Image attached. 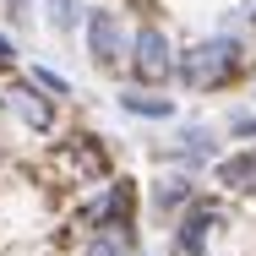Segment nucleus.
<instances>
[{"label": "nucleus", "instance_id": "1", "mask_svg": "<svg viewBox=\"0 0 256 256\" xmlns=\"http://www.w3.org/2000/svg\"><path fill=\"white\" fill-rule=\"evenodd\" d=\"M246 66H251L246 38H234V33H212V38H202V44L180 50L174 76H180V88H191V93H212V88L234 82Z\"/></svg>", "mask_w": 256, "mask_h": 256}, {"label": "nucleus", "instance_id": "2", "mask_svg": "<svg viewBox=\"0 0 256 256\" xmlns=\"http://www.w3.org/2000/svg\"><path fill=\"white\" fill-rule=\"evenodd\" d=\"M82 38H88V54H93L98 71H120V66H131V28L120 22L114 6H93V11L82 16Z\"/></svg>", "mask_w": 256, "mask_h": 256}, {"label": "nucleus", "instance_id": "3", "mask_svg": "<svg viewBox=\"0 0 256 256\" xmlns=\"http://www.w3.org/2000/svg\"><path fill=\"white\" fill-rule=\"evenodd\" d=\"M174 60H180V50L169 44V33H164L158 22H148V28L131 33V76H142V82H169V76H174Z\"/></svg>", "mask_w": 256, "mask_h": 256}, {"label": "nucleus", "instance_id": "4", "mask_svg": "<svg viewBox=\"0 0 256 256\" xmlns=\"http://www.w3.org/2000/svg\"><path fill=\"white\" fill-rule=\"evenodd\" d=\"M218 224H224V207L196 196V202L180 212V229H174V256H207L212 234H218Z\"/></svg>", "mask_w": 256, "mask_h": 256}, {"label": "nucleus", "instance_id": "5", "mask_svg": "<svg viewBox=\"0 0 256 256\" xmlns=\"http://www.w3.org/2000/svg\"><path fill=\"white\" fill-rule=\"evenodd\" d=\"M0 98H6V109H11V114H16L28 131H54V98L44 93V88H38V82H33V76L11 82Z\"/></svg>", "mask_w": 256, "mask_h": 256}, {"label": "nucleus", "instance_id": "6", "mask_svg": "<svg viewBox=\"0 0 256 256\" xmlns=\"http://www.w3.org/2000/svg\"><path fill=\"white\" fill-rule=\"evenodd\" d=\"M164 164H180V169H207V164H218V136H212V126H186L169 148H158Z\"/></svg>", "mask_w": 256, "mask_h": 256}, {"label": "nucleus", "instance_id": "7", "mask_svg": "<svg viewBox=\"0 0 256 256\" xmlns=\"http://www.w3.org/2000/svg\"><path fill=\"white\" fill-rule=\"evenodd\" d=\"M148 202H153L158 212H186V207L196 202V174H191V169L158 174L153 186H148Z\"/></svg>", "mask_w": 256, "mask_h": 256}, {"label": "nucleus", "instance_id": "8", "mask_svg": "<svg viewBox=\"0 0 256 256\" xmlns=\"http://www.w3.org/2000/svg\"><path fill=\"white\" fill-rule=\"evenodd\" d=\"M212 174H218V186H224V191H234V196L256 191V142H246L240 153H229V158H218V164H212Z\"/></svg>", "mask_w": 256, "mask_h": 256}, {"label": "nucleus", "instance_id": "9", "mask_svg": "<svg viewBox=\"0 0 256 256\" xmlns=\"http://www.w3.org/2000/svg\"><path fill=\"white\" fill-rule=\"evenodd\" d=\"M120 114H136V120H174L180 109L174 98H164V93H148V88H120Z\"/></svg>", "mask_w": 256, "mask_h": 256}, {"label": "nucleus", "instance_id": "10", "mask_svg": "<svg viewBox=\"0 0 256 256\" xmlns=\"http://www.w3.org/2000/svg\"><path fill=\"white\" fill-rule=\"evenodd\" d=\"M44 11H50V28H54V33H76V22L88 16L76 0H44Z\"/></svg>", "mask_w": 256, "mask_h": 256}, {"label": "nucleus", "instance_id": "11", "mask_svg": "<svg viewBox=\"0 0 256 256\" xmlns=\"http://www.w3.org/2000/svg\"><path fill=\"white\" fill-rule=\"evenodd\" d=\"M28 76H33V82H38V88H44L50 98H71V82H66L60 71H50V66H33Z\"/></svg>", "mask_w": 256, "mask_h": 256}, {"label": "nucleus", "instance_id": "12", "mask_svg": "<svg viewBox=\"0 0 256 256\" xmlns=\"http://www.w3.org/2000/svg\"><path fill=\"white\" fill-rule=\"evenodd\" d=\"M229 136L256 142V114H251V109H234V114H229Z\"/></svg>", "mask_w": 256, "mask_h": 256}, {"label": "nucleus", "instance_id": "13", "mask_svg": "<svg viewBox=\"0 0 256 256\" xmlns=\"http://www.w3.org/2000/svg\"><path fill=\"white\" fill-rule=\"evenodd\" d=\"M11 60H16V44H11L6 33H0V66H11Z\"/></svg>", "mask_w": 256, "mask_h": 256}, {"label": "nucleus", "instance_id": "14", "mask_svg": "<svg viewBox=\"0 0 256 256\" xmlns=\"http://www.w3.org/2000/svg\"><path fill=\"white\" fill-rule=\"evenodd\" d=\"M6 6H11V11H16V16H22V11H28V0H6Z\"/></svg>", "mask_w": 256, "mask_h": 256}, {"label": "nucleus", "instance_id": "15", "mask_svg": "<svg viewBox=\"0 0 256 256\" xmlns=\"http://www.w3.org/2000/svg\"><path fill=\"white\" fill-rule=\"evenodd\" d=\"M131 256H142V251H131Z\"/></svg>", "mask_w": 256, "mask_h": 256}, {"label": "nucleus", "instance_id": "16", "mask_svg": "<svg viewBox=\"0 0 256 256\" xmlns=\"http://www.w3.org/2000/svg\"><path fill=\"white\" fill-rule=\"evenodd\" d=\"M251 98H256V88H251Z\"/></svg>", "mask_w": 256, "mask_h": 256}]
</instances>
